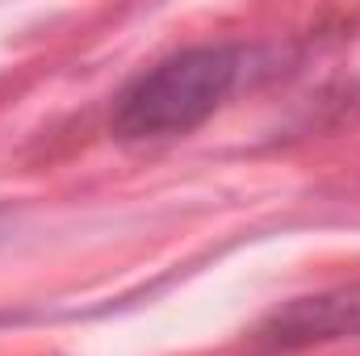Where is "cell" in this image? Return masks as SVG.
Segmentation results:
<instances>
[{"label":"cell","mask_w":360,"mask_h":356,"mask_svg":"<svg viewBox=\"0 0 360 356\" xmlns=\"http://www.w3.org/2000/svg\"><path fill=\"white\" fill-rule=\"evenodd\" d=\"M252 51L239 42H201L139 72L113 101V134L126 143L176 139L197 130L243 80Z\"/></svg>","instance_id":"obj_1"},{"label":"cell","mask_w":360,"mask_h":356,"mask_svg":"<svg viewBox=\"0 0 360 356\" xmlns=\"http://www.w3.org/2000/svg\"><path fill=\"white\" fill-rule=\"evenodd\" d=\"M352 336H360V285L293 298L256 327V344L269 352H297L310 344H331Z\"/></svg>","instance_id":"obj_2"}]
</instances>
